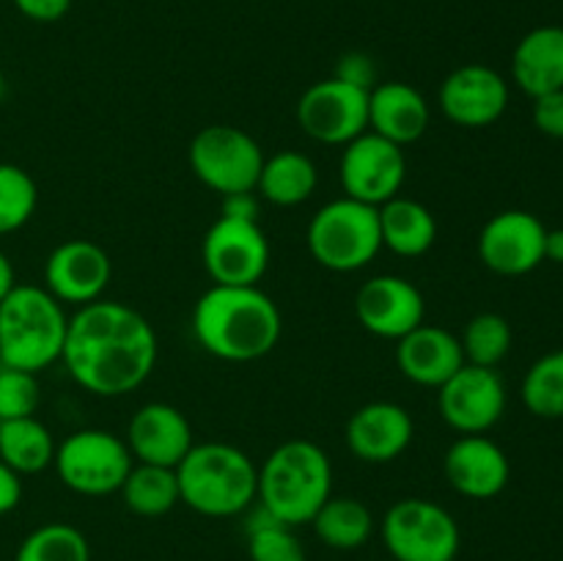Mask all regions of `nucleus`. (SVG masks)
<instances>
[{"label":"nucleus","mask_w":563,"mask_h":561,"mask_svg":"<svg viewBox=\"0 0 563 561\" xmlns=\"http://www.w3.org/2000/svg\"><path fill=\"white\" fill-rule=\"evenodd\" d=\"M157 352V333L141 311L115 300H93L69 317L60 361L82 391L115 399L146 383Z\"/></svg>","instance_id":"f257e3e1"},{"label":"nucleus","mask_w":563,"mask_h":561,"mask_svg":"<svg viewBox=\"0 0 563 561\" xmlns=\"http://www.w3.org/2000/svg\"><path fill=\"white\" fill-rule=\"evenodd\" d=\"M284 319L258 286L212 284L192 306V336L209 355L251 363L278 346Z\"/></svg>","instance_id":"f03ea898"},{"label":"nucleus","mask_w":563,"mask_h":561,"mask_svg":"<svg viewBox=\"0 0 563 561\" xmlns=\"http://www.w3.org/2000/svg\"><path fill=\"white\" fill-rule=\"evenodd\" d=\"M330 495L333 465L328 451L311 440H286L258 468L256 501L291 528L311 522Z\"/></svg>","instance_id":"7ed1b4c3"},{"label":"nucleus","mask_w":563,"mask_h":561,"mask_svg":"<svg viewBox=\"0 0 563 561\" xmlns=\"http://www.w3.org/2000/svg\"><path fill=\"white\" fill-rule=\"evenodd\" d=\"M181 504L203 517H234L258 495V468L231 443H192L176 465Z\"/></svg>","instance_id":"20e7f679"},{"label":"nucleus","mask_w":563,"mask_h":561,"mask_svg":"<svg viewBox=\"0 0 563 561\" xmlns=\"http://www.w3.org/2000/svg\"><path fill=\"white\" fill-rule=\"evenodd\" d=\"M69 317L64 302L44 286L16 284L0 300V358L3 366L44 372L60 361Z\"/></svg>","instance_id":"39448f33"},{"label":"nucleus","mask_w":563,"mask_h":561,"mask_svg":"<svg viewBox=\"0 0 563 561\" xmlns=\"http://www.w3.org/2000/svg\"><path fill=\"white\" fill-rule=\"evenodd\" d=\"M308 251L330 273H355L383 251L379 212L372 204L341 196L324 204L308 223Z\"/></svg>","instance_id":"423d86ee"},{"label":"nucleus","mask_w":563,"mask_h":561,"mask_svg":"<svg viewBox=\"0 0 563 561\" xmlns=\"http://www.w3.org/2000/svg\"><path fill=\"white\" fill-rule=\"evenodd\" d=\"M187 160L196 179L225 198L256 193L264 152L251 132L231 124H209L192 135Z\"/></svg>","instance_id":"0eeeda50"},{"label":"nucleus","mask_w":563,"mask_h":561,"mask_svg":"<svg viewBox=\"0 0 563 561\" xmlns=\"http://www.w3.org/2000/svg\"><path fill=\"white\" fill-rule=\"evenodd\" d=\"M53 465L71 493L99 498L119 493L135 460L119 435L108 429H77L60 440Z\"/></svg>","instance_id":"6e6552de"},{"label":"nucleus","mask_w":563,"mask_h":561,"mask_svg":"<svg viewBox=\"0 0 563 561\" xmlns=\"http://www.w3.org/2000/svg\"><path fill=\"white\" fill-rule=\"evenodd\" d=\"M379 534L396 561H454L460 553V526L449 509L427 498L396 501Z\"/></svg>","instance_id":"1a4fd4ad"},{"label":"nucleus","mask_w":563,"mask_h":561,"mask_svg":"<svg viewBox=\"0 0 563 561\" xmlns=\"http://www.w3.org/2000/svg\"><path fill=\"white\" fill-rule=\"evenodd\" d=\"M201 262L212 284L258 286L269 267V242L258 220L220 215L203 234Z\"/></svg>","instance_id":"9d476101"},{"label":"nucleus","mask_w":563,"mask_h":561,"mask_svg":"<svg viewBox=\"0 0 563 561\" xmlns=\"http://www.w3.org/2000/svg\"><path fill=\"white\" fill-rule=\"evenodd\" d=\"M368 91L335 75L313 82L297 102V124L317 143L346 146L368 130Z\"/></svg>","instance_id":"9b49d317"},{"label":"nucleus","mask_w":563,"mask_h":561,"mask_svg":"<svg viewBox=\"0 0 563 561\" xmlns=\"http://www.w3.org/2000/svg\"><path fill=\"white\" fill-rule=\"evenodd\" d=\"M339 179L344 196L372 204V207H383L385 201L399 196L407 179L405 148L366 130L355 141L346 143L341 152Z\"/></svg>","instance_id":"f8f14e48"},{"label":"nucleus","mask_w":563,"mask_h":561,"mask_svg":"<svg viewBox=\"0 0 563 561\" xmlns=\"http://www.w3.org/2000/svg\"><path fill=\"white\" fill-rule=\"evenodd\" d=\"M438 405L454 432L484 435L504 418L506 385L495 369L465 363L438 388Z\"/></svg>","instance_id":"ddd939ff"},{"label":"nucleus","mask_w":563,"mask_h":561,"mask_svg":"<svg viewBox=\"0 0 563 561\" xmlns=\"http://www.w3.org/2000/svg\"><path fill=\"white\" fill-rule=\"evenodd\" d=\"M548 226L526 209H504L484 223L478 234V258L493 273L515 278L544 262Z\"/></svg>","instance_id":"4468645a"},{"label":"nucleus","mask_w":563,"mask_h":561,"mask_svg":"<svg viewBox=\"0 0 563 561\" xmlns=\"http://www.w3.org/2000/svg\"><path fill=\"white\" fill-rule=\"evenodd\" d=\"M438 102L451 124L482 130L495 124L509 108V82L493 66H456L440 86Z\"/></svg>","instance_id":"2eb2a0df"},{"label":"nucleus","mask_w":563,"mask_h":561,"mask_svg":"<svg viewBox=\"0 0 563 561\" xmlns=\"http://www.w3.org/2000/svg\"><path fill=\"white\" fill-rule=\"evenodd\" d=\"M110 278H113V262L108 251L91 240L60 242L44 262V289L58 302L69 306L102 300Z\"/></svg>","instance_id":"dca6fc26"},{"label":"nucleus","mask_w":563,"mask_h":561,"mask_svg":"<svg viewBox=\"0 0 563 561\" xmlns=\"http://www.w3.org/2000/svg\"><path fill=\"white\" fill-rule=\"evenodd\" d=\"M355 317L377 339L399 341L427 317L421 289L401 275H374L357 289Z\"/></svg>","instance_id":"f3484780"},{"label":"nucleus","mask_w":563,"mask_h":561,"mask_svg":"<svg viewBox=\"0 0 563 561\" xmlns=\"http://www.w3.org/2000/svg\"><path fill=\"white\" fill-rule=\"evenodd\" d=\"M416 424L412 416L396 402H368L357 407L346 421V449L368 465L394 462L410 449Z\"/></svg>","instance_id":"a211bd4d"},{"label":"nucleus","mask_w":563,"mask_h":561,"mask_svg":"<svg viewBox=\"0 0 563 561\" xmlns=\"http://www.w3.org/2000/svg\"><path fill=\"white\" fill-rule=\"evenodd\" d=\"M192 427L179 407L168 402H148L137 407L126 427V449L143 465L176 468L192 449Z\"/></svg>","instance_id":"6ab92c4d"},{"label":"nucleus","mask_w":563,"mask_h":561,"mask_svg":"<svg viewBox=\"0 0 563 561\" xmlns=\"http://www.w3.org/2000/svg\"><path fill=\"white\" fill-rule=\"evenodd\" d=\"M443 473L465 498L489 501L506 490L511 465L506 451L487 435H462L445 451Z\"/></svg>","instance_id":"aec40b11"},{"label":"nucleus","mask_w":563,"mask_h":561,"mask_svg":"<svg viewBox=\"0 0 563 561\" xmlns=\"http://www.w3.org/2000/svg\"><path fill=\"white\" fill-rule=\"evenodd\" d=\"M396 366L410 383L440 388L465 366V352L451 330L423 322L396 341Z\"/></svg>","instance_id":"412c9836"},{"label":"nucleus","mask_w":563,"mask_h":561,"mask_svg":"<svg viewBox=\"0 0 563 561\" xmlns=\"http://www.w3.org/2000/svg\"><path fill=\"white\" fill-rule=\"evenodd\" d=\"M432 110L427 97L410 82H379L368 91V130L388 138L396 146H410L421 141L429 130Z\"/></svg>","instance_id":"4be33fe9"},{"label":"nucleus","mask_w":563,"mask_h":561,"mask_svg":"<svg viewBox=\"0 0 563 561\" xmlns=\"http://www.w3.org/2000/svg\"><path fill=\"white\" fill-rule=\"evenodd\" d=\"M511 77L531 99L563 88V28L528 31L511 53Z\"/></svg>","instance_id":"5701e85b"},{"label":"nucleus","mask_w":563,"mask_h":561,"mask_svg":"<svg viewBox=\"0 0 563 561\" xmlns=\"http://www.w3.org/2000/svg\"><path fill=\"white\" fill-rule=\"evenodd\" d=\"M383 248L401 258H418L432 251L438 240V220L416 198L396 196L377 207Z\"/></svg>","instance_id":"b1692460"},{"label":"nucleus","mask_w":563,"mask_h":561,"mask_svg":"<svg viewBox=\"0 0 563 561\" xmlns=\"http://www.w3.org/2000/svg\"><path fill=\"white\" fill-rule=\"evenodd\" d=\"M317 182L319 174L313 160L308 154L286 148L273 157H264L256 193L275 207H297L313 196Z\"/></svg>","instance_id":"393cba45"},{"label":"nucleus","mask_w":563,"mask_h":561,"mask_svg":"<svg viewBox=\"0 0 563 561\" xmlns=\"http://www.w3.org/2000/svg\"><path fill=\"white\" fill-rule=\"evenodd\" d=\"M55 438L36 416L0 421V460L20 476H33L55 460Z\"/></svg>","instance_id":"a878e982"},{"label":"nucleus","mask_w":563,"mask_h":561,"mask_svg":"<svg viewBox=\"0 0 563 561\" xmlns=\"http://www.w3.org/2000/svg\"><path fill=\"white\" fill-rule=\"evenodd\" d=\"M119 493L124 498L126 509L137 517H163L176 504H181L176 468L135 462L130 473H126Z\"/></svg>","instance_id":"bb28decb"},{"label":"nucleus","mask_w":563,"mask_h":561,"mask_svg":"<svg viewBox=\"0 0 563 561\" xmlns=\"http://www.w3.org/2000/svg\"><path fill=\"white\" fill-rule=\"evenodd\" d=\"M311 526L328 548L357 550L372 537L374 517L363 501L346 498V495H339V498L330 495L322 509L313 515Z\"/></svg>","instance_id":"cd10ccee"},{"label":"nucleus","mask_w":563,"mask_h":561,"mask_svg":"<svg viewBox=\"0 0 563 561\" xmlns=\"http://www.w3.org/2000/svg\"><path fill=\"white\" fill-rule=\"evenodd\" d=\"M14 561H91V548L80 528L47 522L22 539Z\"/></svg>","instance_id":"c85d7f7f"},{"label":"nucleus","mask_w":563,"mask_h":561,"mask_svg":"<svg viewBox=\"0 0 563 561\" xmlns=\"http://www.w3.org/2000/svg\"><path fill=\"white\" fill-rule=\"evenodd\" d=\"M462 352H465V363L473 366L495 369L511 350V328L506 317L495 311L476 314L471 322L465 324L460 336Z\"/></svg>","instance_id":"c756f323"},{"label":"nucleus","mask_w":563,"mask_h":561,"mask_svg":"<svg viewBox=\"0 0 563 561\" xmlns=\"http://www.w3.org/2000/svg\"><path fill=\"white\" fill-rule=\"evenodd\" d=\"M522 402L539 418H563V350L539 358L522 380Z\"/></svg>","instance_id":"7c9ffc66"},{"label":"nucleus","mask_w":563,"mask_h":561,"mask_svg":"<svg viewBox=\"0 0 563 561\" xmlns=\"http://www.w3.org/2000/svg\"><path fill=\"white\" fill-rule=\"evenodd\" d=\"M247 556L251 561H306V548L291 526L275 520L262 504L247 520Z\"/></svg>","instance_id":"2f4dec72"},{"label":"nucleus","mask_w":563,"mask_h":561,"mask_svg":"<svg viewBox=\"0 0 563 561\" xmlns=\"http://www.w3.org/2000/svg\"><path fill=\"white\" fill-rule=\"evenodd\" d=\"M38 207V187L25 168L0 163V237L20 231Z\"/></svg>","instance_id":"473e14b6"},{"label":"nucleus","mask_w":563,"mask_h":561,"mask_svg":"<svg viewBox=\"0 0 563 561\" xmlns=\"http://www.w3.org/2000/svg\"><path fill=\"white\" fill-rule=\"evenodd\" d=\"M42 388L38 377L25 369H0V421H14V418L36 416Z\"/></svg>","instance_id":"72a5a7b5"},{"label":"nucleus","mask_w":563,"mask_h":561,"mask_svg":"<svg viewBox=\"0 0 563 561\" xmlns=\"http://www.w3.org/2000/svg\"><path fill=\"white\" fill-rule=\"evenodd\" d=\"M533 124L544 135L563 141V88L533 99Z\"/></svg>","instance_id":"f704fd0d"},{"label":"nucleus","mask_w":563,"mask_h":561,"mask_svg":"<svg viewBox=\"0 0 563 561\" xmlns=\"http://www.w3.org/2000/svg\"><path fill=\"white\" fill-rule=\"evenodd\" d=\"M11 3L33 22H58L71 9V0H11Z\"/></svg>","instance_id":"c9c22d12"},{"label":"nucleus","mask_w":563,"mask_h":561,"mask_svg":"<svg viewBox=\"0 0 563 561\" xmlns=\"http://www.w3.org/2000/svg\"><path fill=\"white\" fill-rule=\"evenodd\" d=\"M22 501V476L0 460V517L14 512Z\"/></svg>","instance_id":"e433bc0d"},{"label":"nucleus","mask_w":563,"mask_h":561,"mask_svg":"<svg viewBox=\"0 0 563 561\" xmlns=\"http://www.w3.org/2000/svg\"><path fill=\"white\" fill-rule=\"evenodd\" d=\"M335 77H344V80L355 82V86L374 88V69L372 61H368L366 55H344L339 66V75Z\"/></svg>","instance_id":"4c0bfd02"},{"label":"nucleus","mask_w":563,"mask_h":561,"mask_svg":"<svg viewBox=\"0 0 563 561\" xmlns=\"http://www.w3.org/2000/svg\"><path fill=\"white\" fill-rule=\"evenodd\" d=\"M223 215H234V218H251L258 220V204L256 193H236V196L223 198Z\"/></svg>","instance_id":"58836bf2"},{"label":"nucleus","mask_w":563,"mask_h":561,"mask_svg":"<svg viewBox=\"0 0 563 561\" xmlns=\"http://www.w3.org/2000/svg\"><path fill=\"white\" fill-rule=\"evenodd\" d=\"M544 262L563 264V229H548L544 234Z\"/></svg>","instance_id":"ea45409f"},{"label":"nucleus","mask_w":563,"mask_h":561,"mask_svg":"<svg viewBox=\"0 0 563 561\" xmlns=\"http://www.w3.org/2000/svg\"><path fill=\"white\" fill-rule=\"evenodd\" d=\"M16 286V275H14V264H11V258L5 256L3 251H0V300H3L5 295H9L11 289Z\"/></svg>","instance_id":"a19ab883"},{"label":"nucleus","mask_w":563,"mask_h":561,"mask_svg":"<svg viewBox=\"0 0 563 561\" xmlns=\"http://www.w3.org/2000/svg\"><path fill=\"white\" fill-rule=\"evenodd\" d=\"M5 91V77H3V69H0V97H3Z\"/></svg>","instance_id":"79ce46f5"},{"label":"nucleus","mask_w":563,"mask_h":561,"mask_svg":"<svg viewBox=\"0 0 563 561\" xmlns=\"http://www.w3.org/2000/svg\"><path fill=\"white\" fill-rule=\"evenodd\" d=\"M0 369H3V358H0Z\"/></svg>","instance_id":"37998d69"}]
</instances>
